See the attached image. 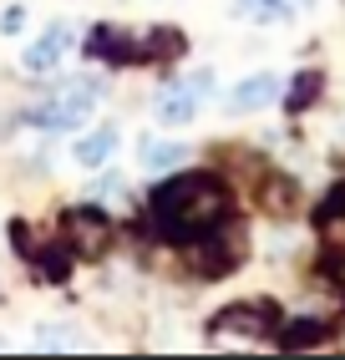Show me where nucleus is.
<instances>
[{
    "mask_svg": "<svg viewBox=\"0 0 345 360\" xmlns=\"http://www.w3.org/2000/svg\"><path fill=\"white\" fill-rule=\"evenodd\" d=\"M280 325V309L269 304V300H249V304H229V309H218V320H213V335H275Z\"/></svg>",
    "mask_w": 345,
    "mask_h": 360,
    "instance_id": "39448f33",
    "label": "nucleus"
},
{
    "mask_svg": "<svg viewBox=\"0 0 345 360\" xmlns=\"http://www.w3.org/2000/svg\"><path fill=\"white\" fill-rule=\"evenodd\" d=\"M229 213L234 198L213 173H178L147 203V233L163 244H203L208 233L229 224Z\"/></svg>",
    "mask_w": 345,
    "mask_h": 360,
    "instance_id": "f257e3e1",
    "label": "nucleus"
},
{
    "mask_svg": "<svg viewBox=\"0 0 345 360\" xmlns=\"http://www.w3.org/2000/svg\"><path fill=\"white\" fill-rule=\"evenodd\" d=\"M244 15H254V20H284L289 15V0H244Z\"/></svg>",
    "mask_w": 345,
    "mask_h": 360,
    "instance_id": "2eb2a0df",
    "label": "nucleus"
},
{
    "mask_svg": "<svg viewBox=\"0 0 345 360\" xmlns=\"http://www.w3.org/2000/svg\"><path fill=\"white\" fill-rule=\"evenodd\" d=\"M11 233H15V249H20V259H26V264H36V274H41L46 284H61V279L71 274V264H77V249H71L66 238L46 244V238H31V233H26V224H15Z\"/></svg>",
    "mask_w": 345,
    "mask_h": 360,
    "instance_id": "7ed1b4c3",
    "label": "nucleus"
},
{
    "mask_svg": "<svg viewBox=\"0 0 345 360\" xmlns=\"http://www.w3.org/2000/svg\"><path fill=\"white\" fill-rule=\"evenodd\" d=\"M36 345H41V350H82L87 340H82L77 330H56V325H46V330L36 335Z\"/></svg>",
    "mask_w": 345,
    "mask_h": 360,
    "instance_id": "4468645a",
    "label": "nucleus"
},
{
    "mask_svg": "<svg viewBox=\"0 0 345 360\" xmlns=\"http://www.w3.org/2000/svg\"><path fill=\"white\" fill-rule=\"evenodd\" d=\"M96 102V82H77V86H61L56 97H46L26 112V122L31 127H46V132H71V127H82V117L92 112Z\"/></svg>",
    "mask_w": 345,
    "mask_h": 360,
    "instance_id": "f03ea898",
    "label": "nucleus"
},
{
    "mask_svg": "<svg viewBox=\"0 0 345 360\" xmlns=\"http://www.w3.org/2000/svg\"><path fill=\"white\" fill-rule=\"evenodd\" d=\"M315 97H320V71H300L294 86H289V97H284V107H289V112H305Z\"/></svg>",
    "mask_w": 345,
    "mask_h": 360,
    "instance_id": "ddd939ff",
    "label": "nucleus"
},
{
    "mask_svg": "<svg viewBox=\"0 0 345 360\" xmlns=\"http://www.w3.org/2000/svg\"><path fill=\"white\" fill-rule=\"evenodd\" d=\"M275 97H280V77H275V71H254L249 82H239L229 91V112H259Z\"/></svg>",
    "mask_w": 345,
    "mask_h": 360,
    "instance_id": "1a4fd4ad",
    "label": "nucleus"
},
{
    "mask_svg": "<svg viewBox=\"0 0 345 360\" xmlns=\"http://www.w3.org/2000/svg\"><path fill=\"white\" fill-rule=\"evenodd\" d=\"M87 56H92V61H112V66H137V61H147V46L132 41V31L96 26V31L87 36Z\"/></svg>",
    "mask_w": 345,
    "mask_h": 360,
    "instance_id": "0eeeda50",
    "label": "nucleus"
},
{
    "mask_svg": "<svg viewBox=\"0 0 345 360\" xmlns=\"http://www.w3.org/2000/svg\"><path fill=\"white\" fill-rule=\"evenodd\" d=\"M208 91H213V77H208V71H193L188 82H172L163 97H158V122H168V127L193 122L199 107L208 102Z\"/></svg>",
    "mask_w": 345,
    "mask_h": 360,
    "instance_id": "20e7f679",
    "label": "nucleus"
},
{
    "mask_svg": "<svg viewBox=\"0 0 345 360\" xmlns=\"http://www.w3.org/2000/svg\"><path fill=\"white\" fill-rule=\"evenodd\" d=\"M330 279H335V290L345 295V254H335V259H330Z\"/></svg>",
    "mask_w": 345,
    "mask_h": 360,
    "instance_id": "dca6fc26",
    "label": "nucleus"
},
{
    "mask_svg": "<svg viewBox=\"0 0 345 360\" xmlns=\"http://www.w3.org/2000/svg\"><path fill=\"white\" fill-rule=\"evenodd\" d=\"M66 46H71V26H66V20H51V26L26 46V56H20V61H26V71H51Z\"/></svg>",
    "mask_w": 345,
    "mask_h": 360,
    "instance_id": "6e6552de",
    "label": "nucleus"
},
{
    "mask_svg": "<svg viewBox=\"0 0 345 360\" xmlns=\"http://www.w3.org/2000/svg\"><path fill=\"white\" fill-rule=\"evenodd\" d=\"M188 158V148H178V142H153L142 137V167L147 173H168V167H178Z\"/></svg>",
    "mask_w": 345,
    "mask_h": 360,
    "instance_id": "9b49d317",
    "label": "nucleus"
},
{
    "mask_svg": "<svg viewBox=\"0 0 345 360\" xmlns=\"http://www.w3.org/2000/svg\"><path fill=\"white\" fill-rule=\"evenodd\" d=\"M107 238H112V219H107L102 208L82 203V208L66 213V244L77 249V254H102Z\"/></svg>",
    "mask_w": 345,
    "mask_h": 360,
    "instance_id": "423d86ee",
    "label": "nucleus"
},
{
    "mask_svg": "<svg viewBox=\"0 0 345 360\" xmlns=\"http://www.w3.org/2000/svg\"><path fill=\"white\" fill-rule=\"evenodd\" d=\"M330 335V325H315V320H289L284 330H280V345L284 350H300V345H320Z\"/></svg>",
    "mask_w": 345,
    "mask_h": 360,
    "instance_id": "f8f14e48",
    "label": "nucleus"
},
{
    "mask_svg": "<svg viewBox=\"0 0 345 360\" xmlns=\"http://www.w3.org/2000/svg\"><path fill=\"white\" fill-rule=\"evenodd\" d=\"M112 153H117V127H102V132L82 137V142H77V153H71V158H77L82 167H102V162H107Z\"/></svg>",
    "mask_w": 345,
    "mask_h": 360,
    "instance_id": "9d476101",
    "label": "nucleus"
},
{
    "mask_svg": "<svg viewBox=\"0 0 345 360\" xmlns=\"http://www.w3.org/2000/svg\"><path fill=\"white\" fill-rule=\"evenodd\" d=\"M289 6H310V0H289Z\"/></svg>",
    "mask_w": 345,
    "mask_h": 360,
    "instance_id": "f3484780",
    "label": "nucleus"
}]
</instances>
